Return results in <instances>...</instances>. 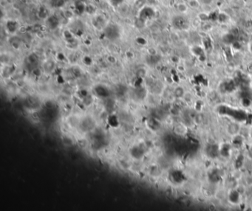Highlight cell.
<instances>
[{
	"instance_id": "6da1fadb",
	"label": "cell",
	"mask_w": 252,
	"mask_h": 211,
	"mask_svg": "<svg viewBox=\"0 0 252 211\" xmlns=\"http://www.w3.org/2000/svg\"><path fill=\"white\" fill-rule=\"evenodd\" d=\"M104 36L110 41H115L120 38V28L115 24H109L104 30Z\"/></svg>"
},
{
	"instance_id": "7a4b0ae2",
	"label": "cell",
	"mask_w": 252,
	"mask_h": 211,
	"mask_svg": "<svg viewBox=\"0 0 252 211\" xmlns=\"http://www.w3.org/2000/svg\"><path fill=\"white\" fill-rule=\"evenodd\" d=\"M59 19L56 15L49 16L46 19V25L50 30H56L59 26Z\"/></svg>"
},
{
	"instance_id": "3957f363",
	"label": "cell",
	"mask_w": 252,
	"mask_h": 211,
	"mask_svg": "<svg viewBox=\"0 0 252 211\" xmlns=\"http://www.w3.org/2000/svg\"><path fill=\"white\" fill-rule=\"evenodd\" d=\"M92 24H93V26L95 27L98 30H104V28L107 25L106 24V21L101 16H96L92 20Z\"/></svg>"
},
{
	"instance_id": "277c9868",
	"label": "cell",
	"mask_w": 252,
	"mask_h": 211,
	"mask_svg": "<svg viewBox=\"0 0 252 211\" xmlns=\"http://www.w3.org/2000/svg\"><path fill=\"white\" fill-rule=\"evenodd\" d=\"M5 27H6V29L8 30V31L10 33L13 34V33H16L18 30V29H19V23H18L16 21L9 20L6 22Z\"/></svg>"
},
{
	"instance_id": "5b68a950",
	"label": "cell",
	"mask_w": 252,
	"mask_h": 211,
	"mask_svg": "<svg viewBox=\"0 0 252 211\" xmlns=\"http://www.w3.org/2000/svg\"><path fill=\"white\" fill-rule=\"evenodd\" d=\"M152 10L147 7H144L142 8L139 13V16H140V19L141 21H145L146 19H149V18L152 17Z\"/></svg>"
},
{
	"instance_id": "8992f818",
	"label": "cell",
	"mask_w": 252,
	"mask_h": 211,
	"mask_svg": "<svg viewBox=\"0 0 252 211\" xmlns=\"http://www.w3.org/2000/svg\"><path fill=\"white\" fill-rule=\"evenodd\" d=\"M95 91L97 95L102 97H107V95H109V93L108 89L103 85L96 86L95 88Z\"/></svg>"
},
{
	"instance_id": "52a82bcc",
	"label": "cell",
	"mask_w": 252,
	"mask_h": 211,
	"mask_svg": "<svg viewBox=\"0 0 252 211\" xmlns=\"http://www.w3.org/2000/svg\"><path fill=\"white\" fill-rule=\"evenodd\" d=\"M49 15L48 10L44 6H41L38 10V16L42 19H47L48 18Z\"/></svg>"
},
{
	"instance_id": "ba28073f",
	"label": "cell",
	"mask_w": 252,
	"mask_h": 211,
	"mask_svg": "<svg viewBox=\"0 0 252 211\" xmlns=\"http://www.w3.org/2000/svg\"><path fill=\"white\" fill-rule=\"evenodd\" d=\"M66 0H50V5L53 8H61L64 6Z\"/></svg>"
},
{
	"instance_id": "9c48e42d",
	"label": "cell",
	"mask_w": 252,
	"mask_h": 211,
	"mask_svg": "<svg viewBox=\"0 0 252 211\" xmlns=\"http://www.w3.org/2000/svg\"><path fill=\"white\" fill-rule=\"evenodd\" d=\"M84 2H82V1H76L75 8L78 13L81 14L86 11V6L84 5Z\"/></svg>"
},
{
	"instance_id": "30bf717a",
	"label": "cell",
	"mask_w": 252,
	"mask_h": 211,
	"mask_svg": "<svg viewBox=\"0 0 252 211\" xmlns=\"http://www.w3.org/2000/svg\"><path fill=\"white\" fill-rule=\"evenodd\" d=\"M177 11H179L181 13H186L188 12V10H189V6L188 5V4L186 3V2H181L177 5Z\"/></svg>"
},
{
	"instance_id": "8fae6325",
	"label": "cell",
	"mask_w": 252,
	"mask_h": 211,
	"mask_svg": "<svg viewBox=\"0 0 252 211\" xmlns=\"http://www.w3.org/2000/svg\"><path fill=\"white\" fill-rule=\"evenodd\" d=\"M187 4L189 6V8H192V9H198L200 6L199 0H188Z\"/></svg>"
},
{
	"instance_id": "7c38bea8",
	"label": "cell",
	"mask_w": 252,
	"mask_h": 211,
	"mask_svg": "<svg viewBox=\"0 0 252 211\" xmlns=\"http://www.w3.org/2000/svg\"><path fill=\"white\" fill-rule=\"evenodd\" d=\"M124 0H110V2L113 6H118L123 3Z\"/></svg>"
},
{
	"instance_id": "4fadbf2b",
	"label": "cell",
	"mask_w": 252,
	"mask_h": 211,
	"mask_svg": "<svg viewBox=\"0 0 252 211\" xmlns=\"http://www.w3.org/2000/svg\"><path fill=\"white\" fill-rule=\"evenodd\" d=\"M183 92H184V91H183V89L181 88V87H177V88H176L175 89L176 94H178L179 95H182Z\"/></svg>"
},
{
	"instance_id": "5bb4252c",
	"label": "cell",
	"mask_w": 252,
	"mask_h": 211,
	"mask_svg": "<svg viewBox=\"0 0 252 211\" xmlns=\"http://www.w3.org/2000/svg\"><path fill=\"white\" fill-rule=\"evenodd\" d=\"M248 50H249V51H250V53H252V41L249 42L248 45Z\"/></svg>"
},
{
	"instance_id": "9a60e30c",
	"label": "cell",
	"mask_w": 252,
	"mask_h": 211,
	"mask_svg": "<svg viewBox=\"0 0 252 211\" xmlns=\"http://www.w3.org/2000/svg\"><path fill=\"white\" fill-rule=\"evenodd\" d=\"M200 1H202V2H203V3L209 4V3H210L211 1H212V0H200Z\"/></svg>"
},
{
	"instance_id": "2e32d148",
	"label": "cell",
	"mask_w": 252,
	"mask_h": 211,
	"mask_svg": "<svg viewBox=\"0 0 252 211\" xmlns=\"http://www.w3.org/2000/svg\"><path fill=\"white\" fill-rule=\"evenodd\" d=\"M76 1H82V2H85L86 0H76Z\"/></svg>"
},
{
	"instance_id": "e0dca14e",
	"label": "cell",
	"mask_w": 252,
	"mask_h": 211,
	"mask_svg": "<svg viewBox=\"0 0 252 211\" xmlns=\"http://www.w3.org/2000/svg\"><path fill=\"white\" fill-rule=\"evenodd\" d=\"M251 32L252 33V27H251Z\"/></svg>"
}]
</instances>
